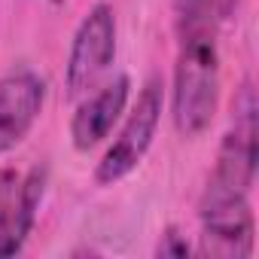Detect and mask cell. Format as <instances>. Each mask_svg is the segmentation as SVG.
Wrapping results in <instances>:
<instances>
[{
  "label": "cell",
  "instance_id": "cell-2",
  "mask_svg": "<svg viewBox=\"0 0 259 259\" xmlns=\"http://www.w3.org/2000/svg\"><path fill=\"white\" fill-rule=\"evenodd\" d=\"M232 128L226 132L220 153H217V165L213 174L207 180V189L201 198H232V195H250L253 177H256V89L250 82L241 85V92L235 95V107H232Z\"/></svg>",
  "mask_w": 259,
  "mask_h": 259
},
{
  "label": "cell",
  "instance_id": "cell-4",
  "mask_svg": "<svg viewBox=\"0 0 259 259\" xmlns=\"http://www.w3.org/2000/svg\"><path fill=\"white\" fill-rule=\"evenodd\" d=\"M113 58H116V13L110 4H95L79 22L70 43V55L64 67L67 95L70 98L89 95L113 64Z\"/></svg>",
  "mask_w": 259,
  "mask_h": 259
},
{
  "label": "cell",
  "instance_id": "cell-3",
  "mask_svg": "<svg viewBox=\"0 0 259 259\" xmlns=\"http://www.w3.org/2000/svg\"><path fill=\"white\" fill-rule=\"evenodd\" d=\"M162 79H147V85L141 89L132 113H128L119 138L110 144V150L101 156L98 168H95V183L98 186H113L122 177H128L150 153L153 138L159 132L162 122V104H165V92H162Z\"/></svg>",
  "mask_w": 259,
  "mask_h": 259
},
{
  "label": "cell",
  "instance_id": "cell-10",
  "mask_svg": "<svg viewBox=\"0 0 259 259\" xmlns=\"http://www.w3.org/2000/svg\"><path fill=\"white\" fill-rule=\"evenodd\" d=\"M210 4H213V16L217 19H229L235 13V7H238V0H210Z\"/></svg>",
  "mask_w": 259,
  "mask_h": 259
},
{
  "label": "cell",
  "instance_id": "cell-9",
  "mask_svg": "<svg viewBox=\"0 0 259 259\" xmlns=\"http://www.w3.org/2000/svg\"><path fill=\"white\" fill-rule=\"evenodd\" d=\"M189 241L177 232V229H168L165 235H162V241H159V247H156V256H171V259H183V256H189Z\"/></svg>",
  "mask_w": 259,
  "mask_h": 259
},
{
  "label": "cell",
  "instance_id": "cell-8",
  "mask_svg": "<svg viewBox=\"0 0 259 259\" xmlns=\"http://www.w3.org/2000/svg\"><path fill=\"white\" fill-rule=\"evenodd\" d=\"M128 92H132V79L119 73L116 79L104 82L98 92H92L76 107V113L70 119V138L79 153H89L113 132V125L119 122V116L128 104Z\"/></svg>",
  "mask_w": 259,
  "mask_h": 259
},
{
  "label": "cell",
  "instance_id": "cell-1",
  "mask_svg": "<svg viewBox=\"0 0 259 259\" xmlns=\"http://www.w3.org/2000/svg\"><path fill=\"white\" fill-rule=\"evenodd\" d=\"M177 64L171 89V116L183 138H198L213 122L220 104V49L213 13L174 19Z\"/></svg>",
  "mask_w": 259,
  "mask_h": 259
},
{
  "label": "cell",
  "instance_id": "cell-11",
  "mask_svg": "<svg viewBox=\"0 0 259 259\" xmlns=\"http://www.w3.org/2000/svg\"><path fill=\"white\" fill-rule=\"evenodd\" d=\"M49 4H55V7H61V4H64V0H49Z\"/></svg>",
  "mask_w": 259,
  "mask_h": 259
},
{
  "label": "cell",
  "instance_id": "cell-7",
  "mask_svg": "<svg viewBox=\"0 0 259 259\" xmlns=\"http://www.w3.org/2000/svg\"><path fill=\"white\" fill-rule=\"evenodd\" d=\"M46 104V82L40 73L22 67L0 79V156L19 147Z\"/></svg>",
  "mask_w": 259,
  "mask_h": 259
},
{
  "label": "cell",
  "instance_id": "cell-6",
  "mask_svg": "<svg viewBox=\"0 0 259 259\" xmlns=\"http://www.w3.org/2000/svg\"><path fill=\"white\" fill-rule=\"evenodd\" d=\"M201 250L226 259H247L253 253V210L247 195L232 198H201Z\"/></svg>",
  "mask_w": 259,
  "mask_h": 259
},
{
  "label": "cell",
  "instance_id": "cell-5",
  "mask_svg": "<svg viewBox=\"0 0 259 259\" xmlns=\"http://www.w3.org/2000/svg\"><path fill=\"white\" fill-rule=\"evenodd\" d=\"M46 165H34L19 174L13 168L0 171V256L22 253L43 201Z\"/></svg>",
  "mask_w": 259,
  "mask_h": 259
}]
</instances>
